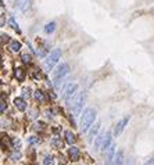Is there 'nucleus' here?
Instances as JSON below:
<instances>
[{
  "label": "nucleus",
  "mask_w": 154,
  "mask_h": 165,
  "mask_svg": "<svg viewBox=\"0 0 154 165\" xmlns=\"http://www.w3.org/2000/svg\"><path fill=\"white\" fill-rule=\"evenodd\" d=\"M24 93H22V94H24V97H29V89H24V90H22Z\"/></svg>",
  "instance_id": "obj_30"
},
{
  "label": "nucleus",
  "mask_w": 154,
  "mask_h": 165,
  "mask_svg": "<svg viewBox=\"0 0 154 165\" xmlns=\"http://www.w3.org/2000/svg\"><path fill=\"white\" fill-rule=\"evenodd\" d=\"M14 106H16L20 111H25V108H26V103L24 101V99H20V97L14 99Z\"/></svg>",
  "instance_id": "obj_9"
},
{
  "label": "nucleus",
  "mask_w": 154,
  "mask_h": 165,
  "mask_svg": "<svg viewBox=\"0 0 154 165\" xmlns=\"http://www.w3.org/2000/svg\"><path fill=\"white\" fill-rule=\"evenodd\" d=\"M44 128H46V125H44L43 122H36V124H35V126H34L35 131H43Z\"/></svg>",
  "instance_id": "obj_23"
},
{
  "label": "nucleus",
  "mask_w": 154,
  "mask_h": 165,
  "mask_svg": "<svg viewBox=\"0 0 154 165\" xmlns=\"http://www.w3.org/2000/svg\"><path fill=\"white\" fill-rule=\"evenodd\" d=\"M10 49H11V52H13V53H18L20 50H21V43L17 42V40H13L10 43Z\"/></svg>",
  "instance_id": "obj_16"
},
{
  "label": "nucleus",
  "mask_w": 154,
  "mask_h": 165,
  "mask_svg": "<svg viewBox=\"0 0 154 165\" xmlns=\"http://www.w3.org/2000/svg\"><path fill=\"white\" fill-rule=\"evenodd\" d=\"M60 57H61V50L60 49H54V50H53V52L46 57V60H44V68H46V71L53 70V67L57 64V61H58V58H60Z\"/></svg>",
  "instance_id": "obj_2"
},
{
  "label": "nucleus",
  "mask_w": 154,
  "mask_h": 165,
  "mask_svg": "<svg viewBox=\"0 0 154 165\" xmlns=\"http://www.w3.org/2000/svg\"><path fill=\"white\" fill-rule=\"evenodd\" d=\"M75 140H76L75 135H74L72 132L67 131V132H66V142L68 143V144H74V143H75Z\"/></svg>",
  "instance_id": "obj_12"
},
{
  "label": "nucleus",
  "mask_w": 154,
  "mask_h": 165,
  "mask_svg": "<svg viewBox=\"0 0 154 165\" xmlns=\"http://www.w3.org/2000/svg\"><path fill=\"white\" fill-rule=\"evenodd\" d=\"M31 4V0H17V7L21 11H26Z\"/></svg>",
  "instance_id": "obj_8"
},
{
  "label": "nucleus",
  "mask_w": 154,
  "mask_h": 165,
  "mask_svg": "<svg viewBox=\"0 0 154 165\" xmlns=\"http://www.w3.org/2000/svg\"><path fill=\"white\" fill-rule=\"evenodd\" d=\"M34 96H35V99H36L38 101H40V103H43V101L46 100V97H44V94H43L42 90H36V92L34 93Z\"/></svg>",
  "instance_id": "obj_18"
},
{
  "label": "nucleus",
  "mask_w": 154,
  "mask_h": 165,
  "mask_svg": "<svg viewBox=\"0 0 154 165\" xmlns=\"http://www.w3.org/2000/svg\"><path fill=\"white\" fill-rule=\"evenodd\" d=\"M6 108H7V104H6L4 100H2V103H0V111H2V114L6 111Z\"/></svg>",
  "instance_id": "obj_27"
},
{
  "label": "nucleus",
  "mask_w": 154,
  "mask_h": 165,
  "mask_svg": "<svg viewBox=\"0 0 154 165\" xmlns=\"http://www.w3.org/2000/svg\"><path fill=\"white\" fill-rule=\"evenodd\" d=\"M2 143H3V146H4V144H7V147H13V144H11V143H10V140L7 139V136H3Z\"/></svg>",
  "instance_id": "obj_24"
},
{
  "label": "nucleus",
  "mask_w": 154,
  "mask_h": 165,
  "mask_svg": "<svg viewBox=\"0 0 154 165\" xmlns=\"http://www.w3.org/2000/svg\"><path fill=\"white\" fill-rule=\"evenodd\" d=\"M10 24L13 25V28L16 29V31H18V32H20V28H18V25H17V22L14 21V18H10Z\"/></svg>",
  "instance_id": "obj_28"
},
{
  "label": "nucleus",
  "mask_w": 154,
  "mask_h": 165,
  "mask_svg": "<svg viewBox=\"0 0 154 165\" xmlns=\"http://www.w3.org/2000/svg\"><path fill=\"white\" fill-rule=\"evenodd\" d=\"M13 147L16 150H20V147H21V142H20V140H17V139H14L13 140Z\"/></svg>",
  "instance_id": "obj_25"
},
{
  "label": "nucleus",
  "mask_w": 154,
  "mask_h": 165,
  "mask_svg": "<svg viewBox=\"0 0 154 165\" xmlns=\"http://www.w3.org/2000/svg\"><path fill=\"white\" fill-rule=\"evenodd\" d=\"M54 29H56V22H49L44 26V32H46V34H52Z\"/></svg>",
  "instance_id": "obj_19"
},
{
  "label": "nucleus",
  "mask_w": 154,
  "mask_h": 165,
  "mask_svg": "<svg viewBox=\"0 0 154 165\" xmlns=\"http://www.w3.org/2000/svg\"><path fill=\"white\" fill-rule=\"evenodd\" d=\"M111 146V135L110 133H106V137H104V142H103V150L107 151V149Z\"/></svg>",
  "instance_id": "obj_15"
},
{
  "label": "nucleus",
  "mask_w": 154,
  "mask_h": 165,
  "mask_svg": "<svg viewBox=\"0 0 154 165\" xmlns=\"http://www.w3.org/2000/svg\"><path fill=\"white\" fill-rule=\"evenodd\" d=\"M14 75H16V78L21 82V80L25 79V70L21 68V67H17L16 70H14Z\"/></svg>",
  "instance_id": "obj_10"
},
{
  "label": "nucleus",
  "mask_w": 154,
  "mask_h": 165,
  "mask_svg": "<svg viewBox=\"0 0 154 165\" xmlns=\"http://www.w3.org/2000/svg\"><path fill=\"white\" fill-rule=\"evenodd\" d=\"M8 39H10V38H8V35L2 34V43H3V44H4L6 42H8Z\"/></svg>",
  "instance_id": "obj_29"
},
{
  "label": "nucleus",
  "mask_w": 154,
  "mask_h": 165,
  "mask_svg": "<svg viewBox=\"0 0 154 165\" xmlns=\"http://www.w3.org/2000/svg\"><path fill=\"white\" fill-rule=\"evenodd\" d=\"M68 71H70L68 64H61V65H58V67H57V70L54 71V86H56V88L60 86V78H63L64 75H67Z\"/></svg>",
  "instance_id": "obj_3"
},
{
  "label": "nucleus",
  "mask_w": 154,
  "mask_h": 165,
  "mask_svg": "<svg viewBox=\"0 0 154 165\" xmlns=\"http://www.w3.org/2000/svg\"><path fill=\"white\" fill-rule=\"evenodd\" d=\"M50 143H52V146L57 147V149H63V142H61V139L58 136H53V139L50 140Z\"/></svg>",
  "instance_id": "obj_14"
},
{
  "label": "nucleus",
  "mask_w": 154,
  "mask_h": 165,
  "mask_svg": "<svg viewBox=\"0 0 154 165\" xmlns=\"http://www.w3.org/2000/svg\"><path fill=\"white\" fill-rule=\"evenodd\" d=\"M128 121H129V118H124V119H121V121L118 122L117 126H115V129H114V135H115V136H118V135L124 131V128H125V125L128 124Z\"/></svg>",
  "instance_id": "obj_6"
},
{
  "label": "nucleus",
  "mask_w": 154,
  "mask_h": 165,
  "mask_svg": "<svg viewBox=\"0 0 154 165\" xmlns=\"http://www.w3.org/2000/svg\"><path fill=\"white\" fill-rule=\"evenodd\" d=\"M99 128H100V125H99V124L94 125V126L92 128V131L89 132V136H88V140H89V142H92V140H93V137L97 135V131H99Z\"/></svg>",
  "instance_id": "obj_17"
},
{
  "label": "nucleus",
  "mask_w": 154,
  "mask_h": 165,
  "mask_svg": "<svg viewBox=\"0 0 154 165\" xmlns=\"http://www.w3.org/2000/svg\"><path fill=\"white\" fill-rule=\"evenodd\" d=\"M104 136H106V135H99V136L96 137V140H94V151H97V150L100 149V146H103Z\"/></svg>",
  "instance_id": "obj_11"
},
{
  "label": "nucleus",
  "mask_w": 154,
  "mask_h": 165,
  "mask_svg": "<svg viewBox=\"0 0 154 165\" xmlns=\"http://www.w3.org/2000/svg\"><path fill=\"white\" fill-rule=\"evenodd\" d=\"M76 88H78V85L76 83H70V85L67 86L66 89H64V92H63V100H70L71 97H72V94L75 93V90H76Z\"/></svg>",
  "instance_id": "obj_4"
},
{
  "label": "nucleus",
  "mask_w": 154,
  "mask_h": 165,
  "mask_svg": "<svg viewBox=\"0 0 154 165\" xmlns=\"http://www.w3.org/2000/svg\"><path fill=\"white\" fill-rule=\"evenodd\" d=\"M144 165H154V160H153V158H150V160L146 161V164H144Z\"/></svg>",
  "instance_id": "obj_31"
},
{
  "label": "nucleus",
  "mask_w": 154,
  "mask_h": 165,
  "mask_svg": "<svg viewBox=\"0 0 154 165\" xmlns=\"http://www.w3.org/2000/svg\"><path fill=\"white\" fill-rule=\"evenodd\" d=\"M11 160H13V161L21 160V153H20V151H14L13 154H11Z\"/></svg>",
  "instance_id": "obj_22"
},
{
  "label": "nucleus",
  "mask_w": 154,
  "mask_h": 165,
  "mask_svg": "<svg viewBox=\"0 0 154 165\" xmlns=\"http://www.w3.org/2000/svg\"><path fill=\"white\" fill-rule=\"evenodd\" d=\"M28 142L31 143V144H35V143H39V137L32 136V137H29V139H28Z\"/></svg>",
  "instance_id": "obj_26"
},
{
  "label": "nucleus",
  "mask_w": 154,
  "mask_h": 165,
  "mask_svg": "<svg viewBox=\"0 0 154 165\" xmlns=\"http://www.w3.org/2000/svg\"><path fill=\"white\" fill-rule=\"evenodd\" d=\"M96 110L94 108H88L84 111V115H82L81 118V131L82 132H86L89 128H90V125L94 122V119H96Z\"/></svg>",
  "instance_id": "obj_1"
},
{
  "label": "nucleus",
  "mask_w": 154,
  "mask_h": 165,
  "mask_svg": "<svg viewBox=\"0 0 154 165\" xmlns=\"http://www.w3.org/2000/svg\"><path fill=\"white\" fill-rule=\"evenodd\" d=\"M153 11H154V8H153Z\"/></svg>",
  "instance_id": "obj_32"
},
{
  "label": "nucleus",
  "mask_w": 154,
  "mask_h": 165,
  "mask_svg": "<svg viewBox=\"0 0 154 165\" xmlns=\"http://www.w3.org/2000/svg\"><path fill=\"white\" fill-rule=\"evenodd\" d=\"M43 164H44V165H54V160H53V157L47 155V157L43 160Z\"/></svg>",
  "instance_id": "obj_21"
},
{
  "label": "nucleus",
  "mask_w": 154,
  "mask_h": 165,
  "mask_svg": "<svg viewBox=\"0 0 154 165\" xmlns=\"http://www.w3.org/2000/svg\"><path fill=\"white\" fill-rule=\"evenodd\" d=\"M68 155H70V158L72 161H78L79 160V155H81V153H79L78 147H71L70 151H68Z\"/></svg>",
  "instance_id": "obj_7"
},
{
  "label": "nucleus",
  "mask_w": 154,
  "mask_h": 165,
  "mask_svg": "<svg viewBox=\"0 0 154 165\" xmlns=\"http://www.w3.org/2000/svg\"><path fill=\"white\" fill-rule=\"evenodd\" d=\"M122 163H124V151L120 150V151L117 153V155H115L114 165H122Z\"/></svg>",
  "instance_id": "obj_13"
},
{
  "label": "nucleus",
  "mask_w": 154,
  "mask_h": 165,
  "mask_svg": "<svg viewBox=\"0 0 154 165\" xmlns=\"http://www.w3.org/2000/svg\"><path fill=\"white\" fill-rule=\"evenodd\" d=\"M115 155V144L111 143V146L107 149V158H106V164L107 165H112V160H114Z\"/></svg>",
  "instance_id": "obj_5"
},
{
  "label": "nucleus",
  "mask_w": 154,
  "mask_h": 165,
  "mask_svg": "<svg viewBox=\"0 0 154 165\" xmlns=\"http://www.w3.org/2000/svg\"><path fill=\"white\" fill-rule=\"evenodd\" d=\"M21 60H22V62H25V64H29V62H31V60H32V57L29 56L28 53H25V54H22Z\"/></svg>",
  "instance_id": "obj_20"
}]
</instances>
